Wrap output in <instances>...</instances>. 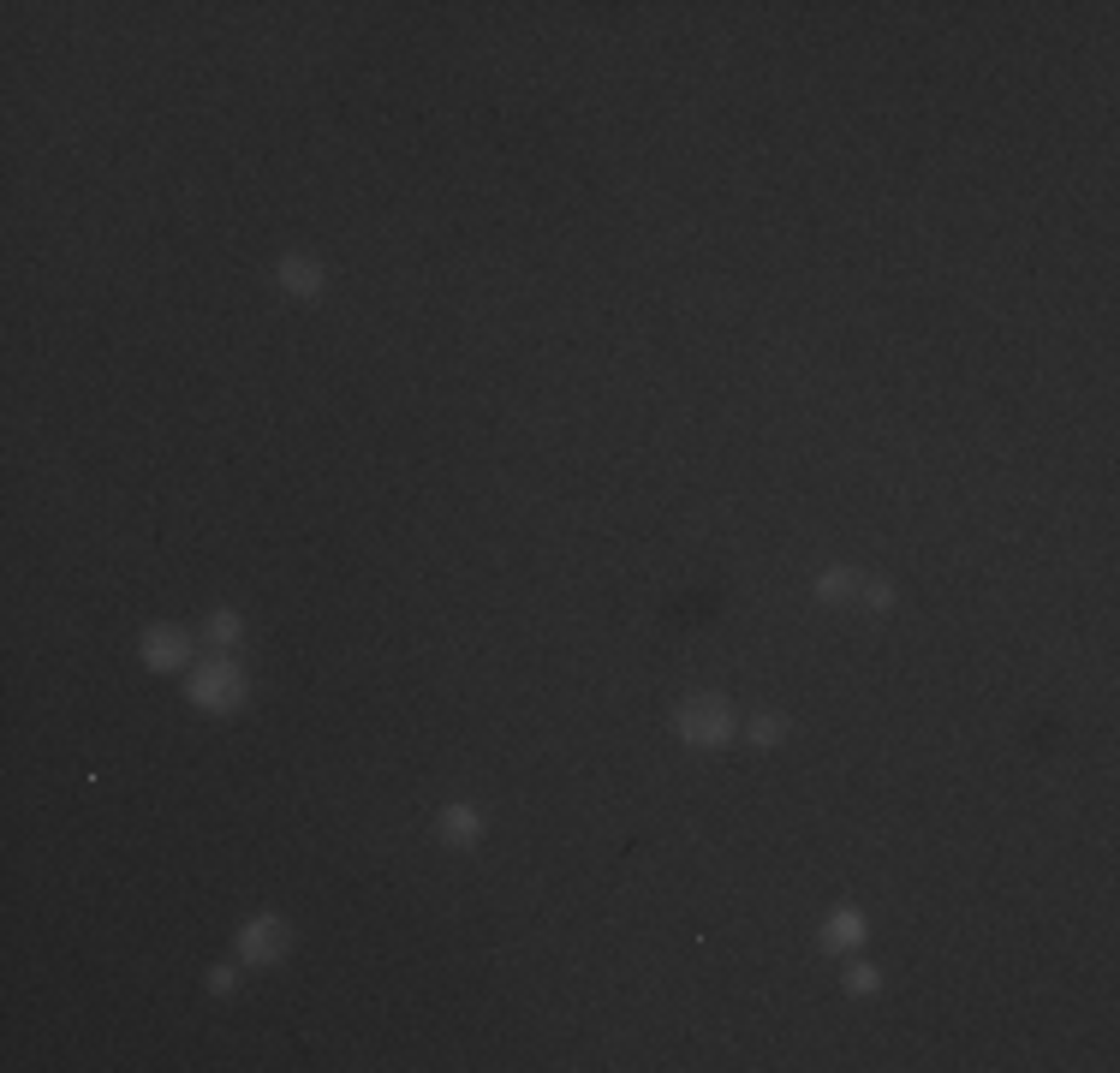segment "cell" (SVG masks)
<instances>
[{
	"label": "cell",
	"mask_w": 1120,
	"mask_h": 1073,
	"mask_svg": "<svg viewBox=\"0 0 1120 1073\" xmlns=\"http://www.w3.org/2000/svg\"><path fill=\"white\" fill-rule=\"evenodd\" d=\"M727 734H733V722H727V710H721L715 698L679 710V740H691V746H721Z\"/></svg>",
	"instance_id": "1"
},
{
	"label": "cell",
	"mask_w": 1120,
	"mask_h": 1073,
	"mask_svg": "<svg viewBox=\"0 0 1120 1073\" xmlns=\"http://www.w3.org/2000/svg\"><path fill=\"white\" fill-rule=\"evenodd\" d=\"M239 668H203L197 680H191V704H203V710H233L239 704Z\"/></svg>",
	"instance_id": "2"
},
{
	"label": "cell",
	"mask_w": 1120,
	"mask_h": 1073,
	"mask_svg": "<svg viewBox=\"0 0 1120 1073\" xmlns=\"http://www.w3.org/2000/svg\"><path fill=\"white\" fill-rule=\"evenodd\" d=\"M280 943H286V937H280V925H275V919H257V925H245L239 955H245V961H275V955H280Z\"/></svg>",
	"instance_id": "3"
},
{
	"label": "cell",
	"mask_w": 1120,
	"mask_h": 1073,
	"mask_svg": "<svg viewBox=\"0 0 1120 1073\" xmlns=\"http://www.w3.org/2000/svg\"><path fill=\"white\" fill-rule=\"evenodd\" d=\"M280 286H286L292 298H316V292H322V268H310V263L292 257V263H280Z\"/></svg>",
	"instance_id": "4"
},
{
	"label": "cell",
	"mask_w": 1120,
	"mask_h": 1073,
	"mask_svg": "<svg viewBox=\"0 0 1120 1073\" xmlns=\"http://www.w3.org/2000/svg\"><path fill=\"white\" fill-rule=\"evenodd\" d=\"M143 662H149V668H179V662H185V638L149 632V638H143Z\"/></svg>",
	"instance_id": "5"
},
{
	"label": "cell",
	"mask_w": 1120,
	"mask_h": 1073,
	"mask_svg": "<svg viewBox=\"0 0 1120 1073\" xmlns=\"http://www.w3.org/2000/svg\"><path fill=\"white\" fill-rule=\"evenodd\" d=\"M442 835H448V841H477L483 823H477L471 805H448V811H442Z\"/></svg>",
	"instance_id": "6"
},
{
	"label": "cell",
	"mask_w": 1120,
	"mask_h": 1073,
	"mask_svg": "<svg viewBox=\"0 0 1120 1073\" xmlns=\"http://www.w3.org/2000/svg\"><path fill=\"white\" fill-rule=\"evenodd\" d=\"M858 937H864V925H858V913H835V919H829V943H835V949H852Z\"/></svg>",
	"instance_id": "7"
},
{
	"label": "cell",
	"mask_w": 1120,
	"mask_h": 1073,
	"mask_svg": "<svg viewBox=\"0 0 1120 1073\" xmlns=\"http://www.w3.org/2000/svg\"><path fill=\"white\" fill-rule=\"evenodd\" d=\"M817 597H823V603L852 597V573H840V567H835V573H823V579H817Z\"/></svg>",
	"instance_id": "8"
},
{
	"label": "cell",
	"mask_w": 1120,
	"mask_h": 1073,
	"mask_svg": "<svg viewBox=\"0 0 1120 1073\" xmlns=\"http://www.w3.org/2000/svg\"><path fill=\"white\" fill-rule=\"evenodd\" d=\"M209 632H215L221 644H233V638H239V615H215V621H209Z\"/></svg>",
	"instance_id": "9"
},
{
	"label": "cell",
	"mask_w": 1120,
	"mask_h": 1073,
	"mask_svg": "<svg viewBox=\"0 0 1120 1073\" xmlns=\"http://www.w3.org/2000/svg\"><path fill=\"white\" fill-rule=\"evenodd\" d=\"M751 740H757V746H775V740H781V722H775V716L751 722Z\"/></svg>",
	"instance_id": "10"
},
{
	"label": "cell",
	"mask_w": 1120,
	"mask_h": 1073,
	"mask_svg": "<svg viewBox=\"0 0 1120 1073\" xmlns=\"http://www.w3.org/2000/svg\"><path fill=\"white\" fill-rule=\"evenodd\" d=\"M846 984H852V990H876V973H870V967H852V979H846Z\"/></svg>",
	"instance_id": "11"
}]
</instances>
